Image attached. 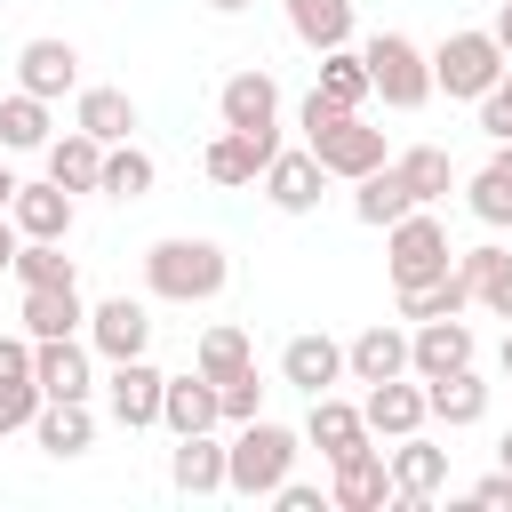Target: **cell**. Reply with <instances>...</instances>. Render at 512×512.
I'll return each mask as SVG.
<instances>
[{
    "label": "cell",
    "instance_id": "cell-1",
    "mask_svg": "<svg viewBox=\"0 0 512 512\" xmlns=\"http://www.w3.org/2000/svg\"><path fill=\"white\" fill-rule=\"evenodd\" d=\"M144 288L160 304H216L232 288V256L224 240H200V232H168L144 248Z\"/></svg>",
    "mask_w": 512,
    "mask_h": 512
},
{
    "label": "cell",
    "instance_id": "cell-2",
    "mask_svg": "<svg viewBox=\"0 0 512 512\" xmlns=\"http://www.w3.org/2000/svg\"><path fill=\"white\" fill-rule=\"evenodd\" d=\"M296 128H304V152L328 168V176H368V168H384L392 152H384V128H368L360 112H344V104H328L320 88L296 104Z\"/></svg>",
    "mask_w": 512,
    "mask_h": 512
},
{
    "label": "cell",
    "instance_id": "cell-3",
    "mask_svg": "<svg viewBox=\"0 0 512 512\" xmlns=\"http://www.w3.org/2000/svg\"><path fill=\"white\" fill-rule=\"evenodd\" d=\"M296 448H304V432H288V424H272V416H248V424H232V440H224V496H264L272 504V488L296 472Z\"/></svg>",
    "mask_w": 512,
    "mask_h": 512
},
{
    "label": "cell",
    "instance_id": "cell-4",
    "mask_svg": "<svg viewBox=\"0 0 512 512\" xmlns=\"http://www.w3.org/2000/svg\"><path fill=\"white\" fill-rule=\"evenodd\" d=\"M496 72H504V48H496L488 24H464V32H448V40L432 48V96L480 104V96L496 88Z\"/></svg>",
    "mask_w": 512,
    "mask_h": 512
},
{
    "label": "cell",
    "instance_id": "cell-5",
    "mask_svg": "<svg viewBox=\"0 0 512 512\" xmlns=\"http://www.w3.org/2000/svg\"><path fill=\"white\" fill-rule=\"evenodd\" d=\"M448 264H456V248H448V224L432 208H408V216L384 224V272H392V288H424Z\"/></svg>",
    "mask_w": 512,
    "mask_h": 512
},
{
    "label": "cell",
    "instance_id": "cell-6",
    "mask_svg": "<svg viewBox=\"0 0 512 512\" xmlns=\"http://www.w3.org/2000/svg\"><path fill=\"white\" fill-rule=\"evenodd\" d=\"M360 56H368V88H376L392 112H416V104H432V48H416L408 32H376Z\"/></svg>",
    "mask_w": 512,
    "mask_h": 512
},
{
    "label": "cell",
    "instance_id": "cell-7",
    "mask_svg": "<svg viewBox=\"0 0 512 512\" xmlns=\"http://www.w3.org/2000/svg\"><path fill=\"white\" fill-rule=\"evenodd\" d=\"M216 120H224V128H240V136H264V144H280V80H272L264 64L232 72V80L216 88Z\"/></svg>",
    "mask_w": 512,
    "mask_h": 512
},
{
    "label": "cell",
    "instance_id": "cell-8",
    "mask_svg": "<svg viewBox=\"0 0 512 512\" xmlns=\"http://www.w3.org/2000/svg\"><path fill=\"white\" fill-rule=\"evenodd\" d=\"M160 368L136 352V360H104V416L120 424V432H152L160 424Z\"/></svg>",
    "mask_w": 512,
    "mask_h": 512
},
{
    "label": "cell",
    "instance_id": "cell-9",
    "mask_svg": "<svg viewBox=\"0 0 512 512\" xmlns=\"http://www.w3.org/2000/svg\"><path fill=\"white\" fill-rule=\"evenodd\" d=\"M384 472H392V504H400V512H424V504L448 488V448H432L424 432H408V440L384 448Z\"/></svg>",
    "mask_w": 512,
    "mask_h": 512
},
{
    "label": "cell",
    "instance_id": "cell-10",
    "mask_svg": "<svg viewBox=\"0 0 512 512\" xmlns=\"http://www.w3.org/2000/svg\"><path fill=\"white\" fill-rule=\"evenodd\" d=\"M32 384H40V400H88V392H96V352H88V336H40V344H32Z\"/></svg>",
    "mask_w": 512,
    "mask_h": 512
},
{
    "label": "cell",
    "instance_id": "cell-11",
    "mask_svg": "<svg viewBox=\"0 0 512 512\" xmlns=\"http://www.w3.org/2000/svg\"><path fill=\"white\" fill-rule=\"evenodd\" d=\"M472 328H464V312H448V320H408V376H456V368H472Z\"/></svg>",
    "mask_w": 512,
    "mask_h": 512
},
{
    "label": "cell",
    "instance_id": "cell-12",
    "mask_svg": "<svg viewBox=\"0 0 512 512\" xmlns=\"http://www.w3.org/2000/svg\"><path fill=\"white\" fill-rule=\"evenodd\" d=\"M16 88H32V96H72L80 88V48L64 40V32H32L24 48H16Z\"/></svg>",
    "mask_w": 512,
    "mask_h": 512
},
{
    "label": "cell",
    "instance_id": "cell-13",
    "mask_svg": "<svg viewBox=\"0 0 512 512\" xmlns=\"http://www.w3.org/2000/svg\"><path fill=\"white\" fill-rule=\"evenodd\" d=\"M88 352L96 360H136L144 344H152V312L136 304V296H104V304H88Z\"/></svg>",
    "mask_w": 512,
    "mask_h": 512
},
{
    "label": "cell",
    "instance_id": "cell-14",
    "mask_svg": "<svg viewBox=\"0 0 512 512\" xmlns=\"http://www.w3.org/2000/svg\"><path fill=\"white\" fill-rule=\"evenodd\" d=\"M328 504H336V512H384V504H392V472H384V448H376V440L328 464Z\"/></svg>",
    "mask_w": 512,
    "mask_h": 512
},
{
    "label": "cell",
    "instance_id": "cell-15",
    "mask_svg": "<svg viewBox=\"0 0 512 512\" xmlns=\"http://www.w3.org/2000/svg\"><path fill=\"white\" fill-rule=\"evenodd\" d=\"M256 184H264V200H272L280 216H312V208H320V184H328V168H320L312 152H288V144H280V152L264 160V176H256Z\"/></svg>",
    "mask_w": 512,
    "mask_h": 512
},
{
    "label": "cell",
    "instance_id": "cell-16",
    "mask_svg": "<svg viewBox=\"0 0 512 512\" xmlns=\"http://www.w3.org/2000/svg\"><path fill=\"white\" fill-rule=\"evenodd\" d=\"M8 224H16L24 240H72V192H64L56 176H40V184L16 176V192H8Z\"/></svg>",
    "mask_w": 512,
    "mask_h": 512
},
{
    "label": "cell",
    "instance_id": "cell-17",
    "mask_svg": "<svg viewBox=\"0 0 512 512\" xmlns=\"http://www.w3.org/2000/svg\"><path fill=\"white\" fill-rule=\"evenodd\" d=\"M280 384H296L304 400H312V392H336V384H344V344L320 336V328L288 336V344H280Z\"/></svg>",
    "mask_w": 512,
    "mask_h": 512
},
{
    "label": "cell",
    "instance_id": "cell-18",
    "mask_svg": "<svg viewBox=\"0 0 512 512\" xmlns=\"http://www.w3.org/2000/svg\"><path fill=\"white\" fill-rule=\"evenodd\" d=\"M360 416H368L376 440H408V432H424V424H432V416H424V376H384V384H368Z\"/></svg>",
    "mask_w": 512,
    "mask_h": 512
},
{
    "label": "cell",
    "instance_id": "cell-19",
    "mask_svg": "<svg viewBox=\"0 0 512 512\" xmlns=\"http://www.w3.org/2000/svg\"><path fill=\"white\" fill-rule=\"evenodd\" d=\"M304 440L320 448V464H336V456H352V448H368L376 432H368V416H360V400H336V392H312V416H304Z\"/></svg>",
    "mask_w": 512,
    "mask_h": 512
},
{
    "label": "cell",
    "instance_id": "cell-20",
    "mask_svg": "<svg viewBox=\"0 0 512 512\" xmlns=\"http://www.w3.org/2000/svg\"><path fill=\"white\" fill-rule=\"evenodd\" d=\"M168 488H176V496H224V440H216V432H176V448H168Z\"/></svg>",
    "mask_w": 512,
    "mask_h": 512
},
{
    "label": "cell",
    "instance_id": "cell-21",
    "mask_svg": "<svg viewBox=\"0 0 512 512\" xmlns=\"http://www.w3.org/2000/svg\"><path fill=\"white\" fill-rule=\"evenodd\" d=\"M344 376H352V384H384V376H408V328H392V320L360 328V336L344 344Z\"/></svg>",
    "mask_w": 512,
    "mask_h": 512
},
{
    "label": "cell",
    "instance_id": "cell-22",
    "mask_svg": "<svg viewBox=\"0 0 512 512\" xmlns=\"http://www.w3.org/2000/svg\"><path fill=\"white\" fill-rule=\"evenodd\" d=\"M160 424H168V432H216V424H224V400H216V384H208L200 368L168 376V384H160Z\"/></svg>",
    "mask_w": 512,
    "mask_h": 512
},
{
    "label": "cell",
    "instance_id": "cell-23",
    "mask_svg": "<svg viewBox=\"0 0 512 512\" xmlns=\"http://www.w3.org/2000/svg\"><path fill=\"white\" fill-rule=\"evenodd\" d=\"M32 440H40V456H88L96 448V408L88 400H40V416H32Z\"/></svg>",
    "mask_w": 512,
    "mask_h": 512
},
{
    "label": "cell",
    "instance_id": "cell-24",
    "mask_svg": "<svg viewBox=\"0 0 512 512\" xmlns=\"http://www.w3.org/2000/svg\"><path fill=\"white\" fill-rule=\"evenodd\" d=\"M280 144H264V136H240V128H216V144L200 152V168H208V184H224V192H240V184H256L264 176V160H272Z\"/></svg>",
    "mask_w": 512,
    "mask_h": 512
},
{
    "label": "cell",
    "instance_id": "cell-25",
    "mask_svg": "<svg viewBox=\"0 0 512 512\" xmlns=\"http://www.w3.org/2000/svg\"><path fill=\"white\" fill-rule=\"evenodd\" d=\"M424 416H432V424H448V432L480 424V416H488V376H480V368L432 376V384H424Z\"/></svg>",
    "mask_w": 512,
    "mask_h": 512
},
{
    "label": "cell",
    "instance_id": "cell-26",
    "mask_svg": "<svg viewBox=\"0 0 512 512\" xmlns=\"http://www.w3.org/2000/svg\"><path fill=\"white\" fill-rule=\"evenodd\" d=\"M72 128H88L96 144H128L136 136V96L128 88H72Z\"/></svg>",
    "mask_w": 512,
    "mask_h": 512
},
{
    "label": "cell",
    "instance_id": "cell-27",
    "mask_svg": "<svg viewBox=\"0 0 512 512\" xmlns=\"http://www.w3.org/2000/svg\"><path fill=\"white\" fill-rule=\"evenodd\" d=\"M16 320H24V336H32V344H40V336H80V328H88L80 280H72V288H24Z\"/></svg>",
    "mask_w": 512,
    "mask_h": 512
},
{
    "label": "cell",
    "instance_id": "cell-28",
    "mask_svg": "<svg viewBox=\"0 0 512 512\" xmlns=\"http://www.w3.org/2000/svg\"><path fill=\"white\" fill-rule=\"evenodd\" d=\"M48 136H56V104L32 88H8L0 96V152H48Z\"/></svg>",
    "mask_w": 512,
    "mask_h": 512
},
{
    "label": "cell",
    "instance_id": "cell-29",
    "mask_svg": "<svg viewBox=\"0 0 512 512\" xmlns=\"http://www.w3.org/2000/svg\"><path fill=\"white\" fill-rule=\"evenodd\" d=\"M464 208H472L488 232H504V224H512V144H496V152L472 168V184H464Z\"/></svg>",
    "mask_w": 512,
    "mask_h": 512
},
{
    "label": "cell",
    "instance_id": "cell-30",
    "mask_svg": "<svg viewBox=\"0 0 512 512\" xmlns=\"http://www.w3.org/2000/svg\"><path fill=\"white\" fill-rule=\"evenodd\" d=\"M152 184H160V160H152L136 136H128V144H104V168H96V192H104V200H144Z\"/></svg>",
    "mask_w": 512,
    "mask_h": 512
},
{
    "label": "cell",
    "instance_id": "cell-31",
    "mask_svg": "<svg viewBox=\"0 0 512 512\" xmlns=\"http://www.w3.org/2000/svg\"><path fill=\"white\" fill-rule=\"evenodd\" d=\"M280 16H288V32H296L312 56L352 40V0H280Z\"/></svg>",
    "mask_w": 512,
    "mask_h": 512
},
{
    "label": "cell",
    "instance_id": "cell-32",
    "mask_svg": "<svg viewBox=\"0 0 512 512\" xmlns=\"http://www.w3.org/2000/svg\"><path fill=\"white\" fill-rule=\"evenodd\" d=\"M392 168H400V184H408L416 208H440L448 184H456V160H448L440 144H408V152H392Z\"/></svg>",
    "mask_w": 512,
    "mask_h": 512
},
{
    "label": "cell",
    "instance_id": "cell-33",
    "mask_svg": "<svg viewBox=\"0 0 512 512\" xmlns=\"http://www.w3.org/2000/svg\"><path fill=\"white\" fill-rule=\"evenodd\" d=\"M416 200H408V184H400V168L384 160V168H368V176H352V216L368 224V232H384L392 216H408Z\"/></svg>",
    "mask_w": 512,
    "mask_h": 512
},
{
    "label": "cell",
    "instance_id": "cell-34",
    "mask_svg": "<svg viewBox=\"0 0 512 512\" xmlns=\"http://www.w3.org/2000/svg\"><path fill=\"white\" fill-rule=\"evenodd\" d=\"M312 88H320L328 104H344V112H360V104L376 96V88H368V56H360L352 40H344V48H320V80H312Z\"/></svg>",
    "mask_w": 512,
    "mask_h": 512
},
{
    "label": "cell",
    "instance_id": "cell-35",
    "mask_svg": "<svg viewBox=\"0 0 512 512\" xmlns=\"http://www.w3.org/2000/svg\"><path fill=\"white\" fill-rule=\"evenodd\" d=\"M96 168H104V144H96L88 128L48 136V176H56L64 192H96Z\"/></svg>",
    "mask_w": 512,
    "mask_h": 512
},
{
    "label": "cell",
    "instance_id": "cell-36",
    "mask_svg": "<svg viewBox=\"0 0 512 512\" xmlns=\"http://www.w3.org/2000/svg\"><path fill=\"white\" fill-rule=\"evenodd\" d=\"M192 368H200L208 384H224V376H240V368H256V344H248V328H232V320H216V328H200V344H192Z\"/></svg>",
    "mask_w": 512,
    "mask_h": 512
},
{
    "label": "cell",
    "instance_id": "cell-37",
    "mask_svg": "<svg viewBox=\"0 0 512 512\" xmlns=\"http://www.w3.org/2000/svg\"><path fill=\"white\" fill-rule=\"evenodd\" d=\"M16 288H72L80 280V264L64 256V240H16Z\"/></svg>",
    "mask_w": 512,
    "mask_h": 512
},
{
    "label": "cell",
    "instance_id": "cell-38",
    "mask_svg": "<svg viewBox=\"0 0 512 512\" xmlns=\"http://www.w3.org/2000/svg\"><path fill=\"white\" fill-rule=\"evenodd\" d=\"M392 304H400V320H448V312H472V288H464L456 264H448V272L424 280V288H392Z\"/></svg>",
    "mask_w": 512,
    "mask_h": 512
},
{
    "label": "cell",
    "instance_id": "cell-39",
    "mask_svg": "<svg viewBox=\"0 0 512 512\" xmlns=\"http://www.w3.org/2000/svg\"><path fill=\"white\" fill-rule=\"evenodd\" d=\"M32 416H40V384L32 376H0V440L32 432Z\"/></svg>",
    "mask_w": 512,
    "mask_h": 512
},
{
    "label": "cell",
    "instance_id": "cell-40",
    "mask_svg": "<svg viewBox=\"0 0 512 512\" xmlns=\"http://www.w3.org/2000/svg\"><path fill=\"white\" fill-rule=\"evenodd\" d=\"M216 400H224V424H248V416H264V384H256V368L224 376V384H216Z\"/></svg>",
    "mask_w": 512,
    "mask_h": 512
},
{
    "label": "cell",
    "instance_id": "cell-41",
    "mask_svg": "<svg viewBox=\"0 0 512 512\" xmlns=\"http://www.w3.org/2000/svg\"><path fill=\"white\" fill-rule=\"evenodd\" d=\"M480 136H488V144H512V64H504L496 88L480 96Z\"/></svg>",
    "mask_w": 512,
    "mask_h": 512
},
{
    "label": "cell",
    "instance_id": "cell-42",
    "mask_svg": "<svg viewBox=\"0 0 512 512\" xmlns=\"http://www.w3.org/2000/svg\"><path fill=\"white\" fill-rule=\"evenodd\" d=\"M496 264H504V248H496V240H480V248H456V280H464L472 296L488 288V272H496Z\"/></svg>",
    "mask_w": 512,
    "mask_h": 512
},
{
    "label": "cell",
    "instance_id": "cell-43",
    "mask_svg": "<svg viewBox=\"0 0 512 512\" xmlns=\"http://www.w3.org/2000/svg\"><path fill=\"white\" fill-rule=\"evenodd\" d=\"M464 504H488V512H512V472L496 464L488 480H472V488H464Z\"/></svg>",
    "mask_w": 512,
    "mask_h": 512
},
{
    "label": "cell",
    "instance_id": "cell-44",
    "mask_svg": "<svg viewBox=\"0 0 512 512\" xmlns=\"http://www.w3.org/2000/svg\"><path fill=\"white\" fill-rule=\"evenodd\" d=\"M272 504H280V512H320V504H328V496H320V488H312V480H296V472H288V480H280V488H272Z\"/></svg>",
    "mask_w": 512,
    "mask_h": 512
},
{
    "label": "cell",
    "instance_id": "cell-45",
    "mask_svg": "<svg viewBox=\"0 0 512 512\" xmlns=\"http://www.w3.org/2000/svg\"><path fill=\"white\" fill-rule=\"evenodd\" d=\"M472 304H488V312H496V320H512V256H504V264H496V272H488V288H480V296H472Z\"/></svg>",
    "mask_w": 512,
    "mask_h": 512
},
{
    "label": "cell",
    "instance_id": "cell-46",
    "mask_svg": "<svg viewBox=\"0 0 512 512\" xmlns=\"http://www.w3.org/2000/svg\"><path fill=\"white\" fill-rule=\"evenodd\" d=\"M0 376H32V336H0Z\"/></svg>",
    "mask_w": 512,
    "mask_h": 512
},
{
    "label": "cell",
    "instance_id": "cell-47",
    "mask_svg": "<svg viewBox=\"0 0 512 512\" xmlns=\"http://www.w3.org/2000/svg\"><path fill=\"white\" fill-rule=\"evenodd\" d=\"M16 240H24V232H16V224H8V208H0V272L16 264Z\"/></svg>",
    "mask_w": 512,
    "mask_h": 512
},
{
    "label": "cell",
    "instance_id": "cell-48",
    "mask_svg": "<svg viewBox=\"0 0 512 512\" xmlns=\"http://www.w3.org/2000/svg\"><path fill=\"white\" fill-rule=\"evenodd\" d=\"M488 32H496V48H504V64H512V0L496 8V24H488Z\"/></svg>",
    "mask_w": 512,
    "mask_h": 512
},
{
    "label": "cell",
    "instance_id": "cell-49",
    "mask_svg": "<svg viewBox=\"0 0 512 512\" xmlns=\"http://www.w3.org/2000/svg\"><path fill=\"white\" fill-rule=\"evenodd\" d=\"M200 8H216V16H240V8H256V0H200Z\"/></svg>",
    "mask_w": 512,
    "mask_h": 512
},
{
    "label": "cell",
    "instance_id": "cell-50",
    "mask_svg": "<svg viewBox=\"0 0 512 512\" xmlns=\"http://www.w3.org/2000/svg\"><path fill=\"white\" fill-rule=\"evenodd\" d=\"M496 368L512 376V320H504V344H496Z\"/></svg>",
    "mask_w": 512,
    "mask_h": 512
},
{
    "label": "cell",
    "instance_id": "cell-51",
    "mask_svg": "<svg viewBox=\"0 0 512 512\" xmlns=\"http://www.w3.org/2000/svg\"><path fill=\"white\" fill-rule=\"evenodd\" d=\"M8 192H16V168H8V152H0V208H8Z\"/></svg>",
    "mask_w": 512,
    "mask_h": 512
},
{
    "label": "cell",
    "instance_id": "cell-52",
    "mask_svg": "<svg viewBox=\"0 0 512 512\" xmlns=\"http://www.w3.org/2000/svg\"><path fill=\"white\" fill-rule=\"evenodd\" d=\"M496 464H504V472H512V432H504V440H496Z\"/></svg>",
    "mask_w": 512,
    "mask_h": 512
}]
</instances>
